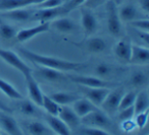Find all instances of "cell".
Masks as SVG:
<instances>
[{
	"mask_svg": "<svg viewBox=\"0 0 149 135\" xmlns=\"http://www.w3.org/2000/svg\"><path fill=\"white\" fill-rule=\"evenodd\" d=\"M0 90H1L6 96H8L9 98H13V100L19 101V100L24 98L21 92H19L13 84L9 83L8 81H6V80H4L1 77H0Z\"/></svg>",
	"mask_w": 149,
	"mask_h": 135,
	"instance_id": "83f0119b",
	"label": "cell"
},
{
	"mask_svg": "<svg viewBox=\"0 0 149 135\" xmlns=\"http://www.w3.org/2000/svg\"><path fill=\"white\" fill-rule=\"evenodd\" d=\"M110 1H112V2H113L114 4L116 5V6H120V5L124 4L126 0H110Z\"/></svg>",
	"mask_w": 149,
	"mask_h": 135,
	"instance_id": "ee69618b",
	"label": "cell"
},
{
	"mask_svg": "<svg viewBox=\"0 0 149 135\" xmlns=\"http://www.w3.org/2000/svg\"><path fill=\"white\" fill-rule=\"evenodd\" d=\"M44 108V110L46 111V114L52 115V116H57L58 112H59L60 106L55 103L49 96L44 94L43 100H42V106Z\"/></svg>",
	"mask_w": 149,
	"mask_h": 135,
	"instance_id": "f546056e",
	"label": "cell"
},
{
	"mask_svg": "<svg viewBox=\"0 0 149 135\" xmlns=\"http://www.w3.org/2000/svg\"><path fill=\"white\" fill-rule=\"evenodd\" d=\"M125 90L124 88L118 87L114 88L113 90H109L108 94L106 96L105 100L101 104V108L106 114H114L118 112V106H120L122 96H124Z\"/></svg>",
	"mask_w": 149,
	"mask_h": 135,
	"instance_id": "9c48e42d",
	"label": "cell"
},
{
	"mask_svg": "<svg viewBox=\"0 0 149 135\" xmlns=\"http://www.w3.org/2000/svg\"><path fill=\"white\" fill-rule=\"evenodd\" d=\"M129 23H130V25L134 30L144 31V32H148V30H149V19L148 17L136 19V21H133Z\"/></svg>",
	"mask_w": 149,
	"mask_h": 135,
	"instance_id": "e575fe53",
	"label": "cell"
},
{
	"mask_svg": "<svg viewBox=\"0 0 149 135\" xmlns=\"http://www.w3.org/2000/svg\"><path fill=\"white\" fill-rule=\"evenodd\" d=\"M2 135H8V134H6V133H4V132H2Z\"/></svg>",
	"mask_w": 149,
	"mask_h": 135,
	"instance_id": "bcb514c9",
	"label": "cell"
},
{
	"mask_svg": "<svg viewBox=\"0 0 149 135\" xmlns=\"http://www.w3.org/2000/svg\"><path fill=\"white\" fill-rule=\"evenodd\" d=\"M118 119H120V121L132 120L135 116L134 107H130V108L124 109V110L118 111Z\"/></svg>",
	"mask_w": 149,
	"mask_h": 135,
	"instance_id": "74e56055",
	"label": "cell"
},
{
	"mask_svg": "<svg viewBox=\"0 0 149 135\" xmlns=\"http://www.w3.org/2000/svg\"><path fill=\"white\" fill-rule=\"evenodd\" d=\"M44 117H45V121L47 123L48 127L56 135H72L70 129L58 116L45 114Z\"/></svg>",
	"mask_w": 149,
	"mask_h": 135,
	"instance_id": "d6986e66",
	"label": "cell"
},
{
	"mask_svg": "<svg viewBox=\"0 0 149 135\" xmlns=\"http://www.w3.org/2000/svg\"><path fill=\"white\" fill-rule=\"evenodd\" d=\"M49 30H50V23H40L37 25L17 31V36H15V40L19 43H25V42L30 41V40L41 35V34L46 33Z\"/></svg>",
	"mask_w": 149,
	"mask_h": 135,
	"instance_id": "ba28073f",
	"label": "cell"
},
{
	"mask_svg": "<svg viewBox=\"0 0 149 135\" xmlns=\"http://www.w3.org/2000/svg\"><path fill=\"white\" fill-rule=\"evenodd\" d=\"M35 73L40 78H43L44 80L49 82L62 81L65 78H68V76H65L63 74V72L59 71V70L52 69V68L44 67V66L37 65V69L35 70Z\"/></svg>",
	"mask_w": 149,
	"mask_h": 135,
	"instance_id": "ffe728a7",
	"label": "cell"
},
{
	"mask_svg": "<svg viewBox=\"0 0 149 135\" xmlns=\"http://www.w3.org/2000/svg\"><path fill=\"white\" fill-rule=\"evenodd\" d=\"M79 135H111L110 133L106 132L105 130L101 128H96V127H89L85 126L82 127L78 130Z\"/></svg>",
	"mask_w": 149,
	"mask_h": 135,
	"instance_id": "d6a6232c",
	"label": "cell"
},
{
	"mask_svg": "<svg viewBox=\"0 0 149 135\" xmlns=\"http://www.w3.org/2000/svg\"><path fill=\"white\" fill-rule=\"evenodd\" d=\"M0 128L8 135H24L23 130L15 119L11 117L8 113L2 111H0Z\"/></svg>",
	"mask_w": 149,
	"mask_h": 135,
	"instance_id": "4fadbf2b",
	"label": "cell"
},
{
	"mask_svg": "<svg viewBox=\"0 0 149 135\" xmlns=\"http://www.w3.org/2000/svg\"><path fill=\"white\" fill-rule=\"evenodd\" d=\"M19 51L22 54V56H24L26 59L29 60L30 62H33L36 65L52 68V69L59 70L61 72L80 71L82 69H85L88 66L87 63L68 61V60L60 59V58L52 57V56L42 55V54L36 53V52H33L29 49H25V48H21Z\"/></svg>",
	"mask_w": 149,
	"mask_h": 135,
	"instance_id": "6da1fadb",
	"label": "cell"
},
{
	"mask_svg": "<svg viewBox=\"0 0 149 135\" xmlns=\"http://www.w3.org/2000/svg\"><path fill=\"white\" fill-rule=\"evenodd\" d=\"M24 135H31V134H29V133H27V132H24Z\"/></svg>",
	"mask_w": 149,
	"mask_h": 135,
	"instance_id": "f6af8a7d",
	"label": "cell"
},
{
	"mask_svg": "<svg viewBox=\"0 0 149 135\" xmlns=\"http://www.w3.org/2000/svg\"><path fill=\"white\" fill-rule=\"evenodd\" d=\"M95 73L97 75V77L103 78L109 76L112 73V68L109 64L106 63H99L95 67Z\"/></svg>",
	"mask_w": 149,
	"mask_h": 135,
	"instance_id": "836d02e7",
	"label": "cell"
},
{
	"mask_svg": "<svg viewBox=\"0 0 149 135\" xmlns=\"http://www.w3.org/2000/svg\"><path fill=\"white\" fill-rule=\"evenodd\" d=\"M149 62V49L145 46L132 45L130 62L135 65H146Z\"/></svg>",
	"mask_w": 149,
	"mask_h": 135,
	"instance_id": "44dd1931",
	"label": "cell"
},
{
	"mask_svg": "<svg viewBox=\"0 0 149 135\" xmlns=\"http://www.w3.org/2000/svg\"><path fill=\"white\" fill-rule=\"evenodd\" d=\"M81 124H83L84 126L96 127L101 129L112 126V122L108 117V114H106L104 111H101L100 109H96L93 112L82 117Z\"/></svg>",
	"mask_w": 149,
	"mask_h": 135,
	"instance_id": "3957f363",
	"label": "cell"
},
{
	"mask_svg": "<svg viewBox=\"0 0 149 135\" xmlns=\"http://www.w3.org/2000/svg\"><path fill=\"white\" fill-rule=\"evenodd\" d=\"M139 7L144 14L148 15L149 12V0H139Z\"/></svg>",
	"mask_w": 149,
	"mask_h": 135,
	"instance_id": "60d3db41",
	"label": "cell"
},
{
	"mask_svg": "<svg viewBox=\"0 0 149 135\" xmlns=\"http://www.w3.org/2000/svg\"><path fill=\"white\" fill-rule=\"evenodd\" d=\"M148 82V75L143 71H135L130 77L131 85L135 87H142Z\"/></svg>",
	"mask_w": 149,
	"mask_h": 135,
	"instance_id": "4dcf8cb0",
	"label": "cell"
},
{
	"mask_svg": "<svg viewBox=\"0 0 149 135\" xmlns=\"http://www.w3.org/2000/svg\"><path fill=\"white\" fill-rule=\"evenodd\" d=\"M131 52H132V43L128 38H123L118 40L113 49L114 56L118 59V61L125 64L130 62Z\"/></svg>",
	"mask_w": 149,
	"mask_h": 135,
	"instance_id": "5bb4252c",
	"label": "cell"
},
{
	"mask_svg": "<svg viewBox=\"0 0 149 135\" xmlns=\"http://www.w3.org/2000/svg\"><path fill=\"white\" fill-rule=\"evenodd\" d=\"M122 21L118 17V6L112 1L106 3V25L107 31L113 37H118L122 34Z\"/></svg>",
	"mask_w": 149,
	"mask_h": 135,
	"instance_id": "277c9868",
	"label": "cell"
},
{
	"mask_svg": "<svg viewBox=\"0 0 149 135\" xmlns=\"http://www.w3.org/2000/svg\"><path fill=\"white\" fill-rule=\"evenodd\" d=\"M49 96L59 106H68L81 98L79 94L74 92H57L51 94Z\"/></svg>",
	"mask_w": 149,
	"mask_h": 135,
	"instance_id": "603a6c76",
	"label": "cell"
},
{
	"mask_svg": "<svg viewBox=\"0 0 149 135\" xmlns=\"http://www.w3.org/2000/svg\"><path fill=\"white\" fill-rule=\"evenodd\" d=\"M118 12L122 23H131L139 19L148 17V15L143 14V12L133 4H122L118 6Z\"/></svg>",
	"mask_w": 149,
	"mask_h": 135,
	"instance_id": "7c38bea8",
	"label": "cell"
},
{
	"mask_svg": "<svg viewBox=\"0 0 149 135\" xmlns=\"http://www.w3.org/2000/svg\"><path fill=\"white\" fill-rule=\"evenodd\" d=\"M86 2V0H68L63 3V7L65 9L66 13H70V11L74 10L78 7H81Z\"/></svg>",
	"mask_w": 149,
	"mask_h": 135,
	"instance_id": "d590c367",
	"label": "cell"
},
{
	"mask_svg": "<svg viewBox=\"0 0 149 135\" xmlns=\"http://www.w3.org/2000/svg\"><path fill=\"white\" fill-rule=\"evenodd\" d=\"M57 116L68 125L70 129L78 128L81 125V118L76 114L72 108H70L68 106H60Z\"/></svg>",
	"mask_w": 149,
	"mask_h": 135,
	"instance_id": "ac0fdd59",
	"label": "cell"
},
{
	"mask_svg": "<svg viewBox=\"0 0 149 135\" xmlns=\"http://www.w3.org/2000/svg\"><path fill=\"white\" fill-rule=\"evenodd\" d=\"M74 45H79V47H83L87 50L88 52L92 54H100L103 53L107 48V43L106 41L101 37H91L86 38L85 41L82 42L81 44H76Z\"/></svg>",
	"mask_w": 149,
	"mask_h": 135,
	"instance_id": "9a60e30c",
	"label": "cell"
},
{
	"mask_svg": "<svg viewBox=\"0 0 149 135\" xmlns=\"http://www.w3.org/2000/svg\"><path fill=\"white\" fill-rule=\"evenodd\" d=\"M123 124L122 126L124 127V129L126 131H131L133 130V129L136 127V125H135V123L133 122V119L132 120H127V121H122Z\"/></svg>",
	"mask_w": 149,
	"mask_h": 135,
	"instance_id": "b9f144b4",
	"label": "cell"
},
{
	"mask_svg": "<svg viewBox=\"0 0 149 135\" xmlns=\"http://www.w3.org/2000/svg\"><path fill=\"white\" fill-rule=\"evenodd\" d=\"M0 59H2L5 63L13 67L15 69L19 70L24 76L34 73L33 69L24 60H22V58L17 53L10 51V50L0 48Z\"/></svg>",
	"mask_w": 149,
	"mask_h": 135,
	"instance_id": "7a4b0ae2",
	"label": "cell"
},
{
	"mask_svg": "<svg viewBox=\"0 0 149 135\" xmlns=\"http://www.w3.org/2000/svg\"><path fill=\"white\" fill-rule=\"evenodd\" d=\"M134 111L135 115L139 113L145 112L149 108V94L147 90H141L140 92H137L136 98L134 103Z\"/></svg>",
	"mask_w": 149,
	"mask_h": 135,
	"instance_id": "484cf974",
	"label": "cell"
},
{
	"mask_svg": "<svg viewBox=\"0 0 149 135\" xmlns=\"http://www.w3.org/2000/svg\"><path fill=\"white\" fill-rule=\"evenodd\" d=\"M135 125L136 127H138L139 129H142L145 127V125L147 124V120H148V110L145 112L139 113V114L135 115Z\"/></svg>",
	"mask_w": 149,
	"mask_h": 135,
	"instance_id": "8d00e7d4",
	"label": "cell"
},
{
	"mask_svg": "<svg viewBox=\"0 0 149 135\" xmlns=\"http://www.w3.org/2000/svg\"><path fill=\"white\" fill-rule=\"evenodd\" d=\"M50 28L61 34H72L79 29L72 19L65 17H57L54 21H50Z\"/></svg>",
	"mask_w": 149,
	"mask_h": 135,
	"instance_id": "e0dca14e",
	"label": "cell"
},
{
	"mask_svg": "<svg viewBox=\"0 0 149 135\" xmlns=\"http://www.w3.org/2000/svg\"><path fill=\"white\" fill-rule=\"evenodd\" d=\"M68 78L70 81L74 82L78 85L87 86V87H112L116 84L111 81H108L103 78L97 77V76L90 75H68Z\"/></svg>",
	"mask_w": 149,
	"mask_h": 135,
	"instance_id": "5b68a950",
	"label": "cell"
},
{
	"mask_svg": "<svg viewBox=\"0 0 149 135\" xmlns=\"http://www.w3.org/2000/svg\"><path fill=\"white\" fill-rule=\"evenodd\" d=\"M0 111H2V112L5 113H11V109L7 105H5L1 100H0Z\"/></svg>",
	"mask_w": 149,
	"mask_h": 135,
	"instance_id": "7bdbcfd3",
	"label": "cell"
},
{
	"mask_svg": "<svg viewBox=\"0 0 149 135\" xmlns=\"http://www.w3.org/2000/svg\"><path fill=\"white\" fill-rule=\"evenodd\" d=\"M44 0H0V11L25 8L31 5H37Z\"/></svg>",
	"mask_w": 149,
	"mask_h": 135,
	"instance_id": "7402d4cb",
	"label": "cell"
},
{
	"mask_svg": "<svg viewBox=\"0 0 149 135\" xmlns=\"http://www.w3.org/2000/svg\"><path fill=\"white\" fill-rule=\"evenodd\" d=\"M17 30L13 25L5 23L0 17V37L4 40H13L15 39Z\"/></svg>",
	"mask_w": 149,
	"mask_h": 135,
	"instance_id": "f1b7e54d",
	"label": "cell"
},
{
	"mask_svg": "<svg viewBox=\"0 0 149 135\" xmlns=\"http://www.w3.org/2000/svg\"><path fill=\"white\" fill-rule=\"evenodd\" d=\"M80 90L92 104L96 107H100L110 90L108 87H87L80 85Z\"/></svg>",
	"mask_w": 149,
	"mask_h": 135,
	"instance_id": "8fae6325",
	"label": "cell"
},
{
	"mask_svg": "<svg viewBox=\"0 0 149 135\" xmlns=\"http://www.w3.org/2000/svg\"><path fill=\"white\" fill-rule=\"evenodd\" d=\"M63 4V0H44L41 3L35 5L38 9L40 8H51Z\"/></svg>",
	"mask_w": 149,
	"mask_h": 135,
	"instance_id": "f35d334b",
	"label": "cell"
},
{
	"mask_svg": "<svg viewBox=\"0 0 149 135\" xmlns=\"http://www.w3.org/2000/svg\"><path fill=\"white\" fill-rule=\"evenodd\" d=\"M27 133L31 135H53L51 129L39 121H29L25 123Z\"/></svg>",
	"mask_w": 149,
	"mask_h": 135,
	"instance_id": "d4e9b609",
	"label": "cell"
},
{
	"mask_svg": "<svg viewBox=\"0 0 149 135\" xmlns=\"http://www.w3.org/2000/svg\"><path fill=\"white\" fill-rule=\"evenodd\" d=\"M107 1H109V0H86V2L84 3L83 6L93 10V9L98 8V7L101 6V5L106 4Z\"/></svg>",
	"mask_w": 149,
	"mask_h": 135,
	"instance_id": "ab89813d",
	"label": "cell"
},
{
	"mask_svg": "<svg viewBox=\"0 0 149 135\" xmlns=\"http://www.w3.org/2000/svg\"><path fill=\"white\" fill-rule=\"evenodd\" d=\"M26 78V83H27L28 92H29V96L31 101L36 104L37 106H42V100H43V92L40 88L38 82L36 81L35 77H34V73L28 74L25 76Z\"/></svg>",
	"mask_w": 149,
	"mask_h": 135,
	"instance_id": "2e32d148",
	"label": "cell"
},
{
	"mask_svg": "<svg viewBox=\"0 0 149 135\" xmlns=\"http://www.w3.org/2000/svg\"><path fill=\"white\" fill-rule=\"evenodd\" d=\"M65 14L68 13H66L63 5L51 7V8H40L34 12L33 21H37L40 23H50L57 17H64Z\"/></svg>",
	"mask_w": 149,
	"mask_h": 135,
	"instance_id": "52a82bcc",
	"label": "cell"
},
{
	"mask_svg": "<svg viewBox=\"0 0 149 135\" xmlns=\"http://www.w3.org/2000/svg\"><path fill=\"white\" fill-rule=\"evenodd\" d=\"M53 135H54V134H53Z\"/></svg>",
	"mask_w": 149,
	"mask_h": 135,
	"instance_id": "681fc988",
	"label": "cell"
},
{
	"mask_svg": "<svg viewBox=\"0 0 149 135\" xmlns=\"http://www.w3.org/2000/svg\"><path fill=\"white\" fill-rule=\"evenodd\" d=\"M17 108H19V112L22 114L26 115V116H38L39 114V110L37 108V105L34 104L31 100H19L17 103Z\"/></svg>",
	"mask_w": 149,
	"mask_h": 135,
	"instance_id": "4316f807",
	"label": "cell"
},
{
	"mask_svg": "<svg viewBox=\"0 0 149 135\" xmlns=\"http://www.w3.org/2000/svg\"><path fill=\"white\" fill-rule=\"evenodd\" d=\"M65 1H68V0H63V3H64V2H65Z\"/></svg>",
	"mask_w": 149,
	"mask_h": 135,
	"instance_id": "c3c4849f",
	"label": "cell"
},
{
	"mask_svg": "<svg viewBox=\"0 0 149 135\" xmlns=\"http://www.w3.org/2000/svg\"><path fill=\"white\" fill-rule=\"evenodd\" d=\"M136 94H137V92H133V90L124 94V96H122V100H120V106H118V111L124 110V109L130 108V107L134 106L135 98H136Z\"/></svg>",
	"mask_w": 149,
	"mask_h": 135,
	"instance_id": "1f68e13d",
	"label": "cell"
},
{
	"mask_svg": "<svg viewBox=\"0 0 149 135\" xmlns=\"http://www.w3.org/2000/svg\"><path fill=\"white\" fill-rule=\"evenodd\" d=\"M80 12H81V25L86 39V38L93 36L97 32L98 21L92 9L87 8L85 6H81Z\"/></svg>",
	"mask_w": 149,
	"mask_h": 135,
	"instance_id": "8992f818",
	"label": "cell"
},
{
	"mask_svg": "<svg viewBox=\"0 0 149 135\" xmlns=\"http://www.w3.org/2000/svg\"><path fill=\"white\" fill-rule=\"evenodd\" d=\"M0 135H2V132H1V131H0Z\"/></svg>",
	"mask_w": 149,
	"mask_h": 135,
	"instance_id": "7dc6e473",
	"label": "cell"
},
{
	"mask_svg": "<svg viewBox=\"0 0 149 135\" xmlns=\"http://www.w3.org/2000/svg\"><path fill=\"white\" fill-rule=\"evenodd\" d=\"M72 105H74L72 110L76 112V114H77L80 118L86 116V115H88L89 113L93 112L94 110L98 109V107H96L95 105L92 104L88 98H83V96H81L79 100L76 101Z\"/></svg>",
	"mask_w": 149,
	"mask_h": 135,
	"instance_id": "cb8c5ba5",
	"label": "cell"
},
{
	"mask_svg": "<svg viewBox=\"0 0 149 135\" xmlns=\"http://www.w3.org/2000/svg\"><path fill=\"white\" fill-rule=\"evenodd\" d=\"M34 12L35 11L31 10V9H26V7L25 8H17L6 11H0V17L2 19L24 23L33 21Z\"/></svg>",
	"mask_w": 149,
	"mask_h": 135,
	"instance_id": "30bf717a",
	"label": "cell"
}]
</instances>
